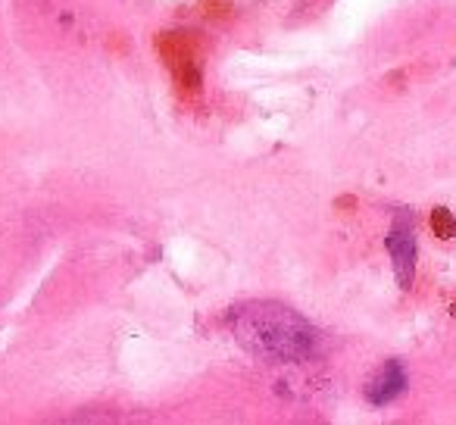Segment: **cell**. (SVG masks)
I'll return each mask as SVG.
<instances>
[{"mask_svg":"<svg viewBox=\"0 0 456 425\" xmlns=\"http://www.w3.org/2000/svg\"><path fill=\"white\" fill-rule=\"evenodd\" d=\"M431 225H435V232L441 238H450V235H453V229H456L453 217H450L447 209H435V217H431Z\"/></svg>","mask_w":456,"mask_h":425,"instance_id":"5","label":"cell"},{"mask_svg":"<svg viewBox=\"0 0 456 425\" xmlns=\"http://www.w3.org/2000/svg\"><path fill=\"white\" fill-rule=\"evenodd\" d=\"M403 385H406V375H403V369H400V363L397 360L385 363V369L379 372V379L369 385V400H372L375 406L391 404V400L403 391Z\"/></svg>","mask_w":456,"mask_h":425,"instance_id":"4","label":"cell"},{"mask_svg":"<svg viewBox=\"0 0 456 425\" xmlns=\"http://www.w3.org/2000/svg\"><path fill=\"white\" fill-rule=\"evenodd\" d=\"M228 325L248 354L269 363H304L316 350V329L275 300H250L232 310Z\"/></svg>","mask_w":456,"mask_h":425,"instance_id":"1","label":"cell"},{"mask_svg":"<svg viewBox=\"0 0 456 425\" xmlns=\"http://www.w3.org/2000/svg\"><path fill=\"white\" fill-rule=\"evenodd\" d=\"M157 51L169 72L175 76L178 88L194 94L200 91V51L191 32H166L157 38Z\"/></svg>","mask_w":456,"mask_h":425,"instance_id":"2","label":"cell"},{"mask_svg":"<svg viewBox=\"0 0 456 425\" xmlns=\"http://www.w3.org/2000/svg\"><path fill=\"white\" fill-rule=\"evenodd\" d=\"M387 250L394 257V269L403 288H410L412 282V263H416V241H412V219L400 217L394 223L391 235H387Z\"/></svg>","mask_w":456,"mask_h":425,"instance_id":"3","label":"cell"}]
</instances>
